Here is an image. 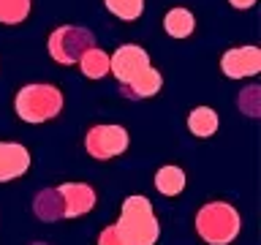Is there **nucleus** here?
I'll list each match as a JSON object with an SVG mask.
<instances>
[{
	"label": "nucleus",
	"mask_w": 261,
	"mask_h": 245,
	"mask_svg": "<svg viewBox=\"0 0 261 245\" xmlns=\"http://www.w3.org/2000/svg\"><path fill=\"white\" fill-rule=\"evenodd\" d=\"M33 210H36V215L41 220L63 218V199H60V193H57V188H46V191H41L36 196V202H33Z\"/></svg>",
	"instance_id": "ddd939ff"
},
{
	"label": "nucleus",
	"mask_w": 261,
	"mask_h": 245,
	"mask_svg": "<svg viewBox=\"0 0 261 245\" xmlns=\"http://www.w3.org/2000/svg\"><path fill=\"white\" fill-rule=\"evenodd\" d=\"M120 240L125 245H155L161 237V226L155 218L152 202L142 193H134L122 202L120 220L114 224Z\"/></svg>",
	"instance_id": "f03ea898"
},
{
	"label": "nucleus",
	"mask_w": 261,
	"mask_h": 245,
	"mask_svg": "<svg viewBox=\"0 0 261 245\" xmlns=\"http://www.w3.org/2000/svg\"><path fill=\"white\" fill-rule=\"evenodd\" d=\"M218 126H220L218 112L210 109V106H196V109H191V114H188V131L199 139L212 136L218 131Z\"/></svg>",
	"instance_id": "9d476101"
},
{
	"label": "nucleus",
	"mask_w": 261,
	"mask_h": 245,
	"mask_svg": "<svg viewBox=\"0 0 261 245\" xmlns=\"http://www.w3.org/2000/svg\"><path fill=\"white\" fill-rule=\"evenodd\" d=\"M14 109L24 122H46L60 114L63 93L55 85H24L16 93Z\"/></svg>",
	"instance_id": "20e7f679"
},
{
	"label": "nucleus",
	"mask_w": 261,
	"mask_h": 245,
	"mask_svg": "<svg viewBox=\"0 0 261 245\" xmlns=\"http://www.w3.org/2000/svg\"><path fill=\"white\" fill-rule=\"evenodd\" d=\"M63 199V218H76V215H85L95 207V191L90 185H82V183H65L57 188Z\"/></svg>",
	"instance_id": "6e6552de"
},
{
	"label": "nucleus",
	"mask_w": 261,
	"mask_h": 245,
	"mask_svg": "<svg viewBox=\"0 0 261 245\" xmlns=\"http://www.w3.org/2000/svg\"><path fill=\"white\" fill-rule=\"evenodd\" d=\"M106 11L114 14L122 22H134L144 11V0H103Z\"/></svg>",
	"instance_id": "2eb2a0df"
},
{
	"label": "nucleus",
	"mask_w": 261,
	"mask_h": 245,
	"mask_svg": "<svg viewBox=\"0 0 261 245\" xmlns=\"http://www.w3.org/2000/svg\"><path fill=\"white\" fill-rule=\"evenodd\" d=\"M163 30H166L171 38H188L196 30V19L188 8H171V11L163 16Z\"/></svg>",
	"instance_id": "9b49d317"
},
{
	"label": "nucleus",
	"mask_w": 261,
	"mask_h": 245,
	"mask_svg": "<svg viewBox=\"0 0 261 245\" xmlns=\"http://www.w3.org/2000/svg\"><path fill=\"white\" fill-rule=\"evenodd\" d=\"M240 109L248 114V117H258L261 112V87H248L245 93L240 95Z\"/></svg>",
	"instance_id": "f3484780"
},
{
	"label": "nucleus",
	"mask_w": 261,
	"mask_h": 245,
	"mask_svg": "<svg viewBox=\"0 0 261 245\" xmlns=\"http://www.w3.org/2000/svg\"><path fill=\"white\" fill-rule=\"evenodd\" d=\"M109 74L120 82V90L125 98H152L163 87V77L158 68H152L150 55L139 44H122L109 57Z\"/></svg>",
	"instance_id": "f257e3e1"
},
{
	"label": "nucleus",
	"mask_w": 261,
	"mask_h": 245,
	"mask_svg": "<svg viewBox=\"0 0 261 245\" xmlns=\"http://www.w3.org/2000/svg\"><path fill=\"white\" fill-rule=\"evenodd\" d=\"M30 169V153L24 144L0 142V183H11Z\"/></svg>",
	"instance_id": "1a4fd4ad"
},
{
	"label": "nucleus",
	"mask_w": 261,
	"mask_h": 245,
	"mask_svg": "<svg viewBox=\"0 0 261 245\" xmlns=\"http://www.w3.org/2000/svg\"><path fill=\"white\" fill-rule=\"evenodd\" d=\"M93 46H95V36L87 28H76V24H63L49 36V55L60 65L79 63V57Z\"/></svg>",
	"instance_id": "39448f33"
},
{
	"label": "nucleus",
	"mask_w": 261,
	"mask_h": 245,
	"mask_svg": "<svg viewBox=\"0 0 261 245\" xmlns=\"http://www.w3.org/2000/svg\"><path fill=\"white\" fill-rule=\"evenodd\" d=\"M98 245H125L120 240V234H117V229L109 226V229H103L101 237H98Z\"/></svg>",
	"instance_id": "a211bd4d"
},
{
	"label": "nucleus",
	"mask_w": 261,
	"mask_h": 245,
	"mask_svg": "<svg viewBox=\"0 0 261 245\" xmlns=\"http://www.w3.org/2000/svg\"><path fill=\"white\" fill-rule=\"evenodd\" d=\"M79 65H82V74H85L87 79H103L106 74H109V55H106L103 49L93 46L79 57Z\"/></svg>",
	"instance_id": "4468645a"
},
{
	"label": "nucleus",
	"mask_w": 261,
	"mask_h": 245,
	"mask_svg": "<svg viewBox=\"0 0 261 245\" xmlns=\"http://www.w3.org/2000/svg\"><path fill=\"white\" fill-rule=\"evenodd\" d=\"M33 245H44V242H33Z\"/></svg>",
	"instance_id": "aec40b11"
},
{
	"label": "nucleus",
	"mask_w": 261,
	"mask_h": 245,
	"mask_svg": "<svg viewBox=\"0 0 261 245\" xmlns=\"http://www.w3.org/2000/svg\"><path fill=\"white\" fill-rule=\"evenodd\" d=\"M228 3H231V6L237 8V11H248V8H250L253 3H256V0H228Z\"/></svg>",
	"instance_id": "6ab92c4d"
},
{
	"label": "nucleus",
	"mask_w": 261,
	"mask_h": 245,
	"mask_svg": "<svg viewBox=\"0 0 261 245\" xmlns=\"http://www.w3.org/2000/svg\"><path fill=\"white\" fill-rule=\"evenodd\" d=\"M155 188L163 196H177L185 191V172L179 166H161L155 172Z\"/></svg>",
	"instance_id": "f8f14e48"
},
{
	"label": "nucleus",
	"mask_w": 261,
	"mask_h": 245,
	"mask_svg": "<svg viewBox=\"0 0 261 245\" xmlns=\"http://www.w3.org/2000/svg\"><path fill=\"white\" fill-rule=\"evenodd\" d=\"M240 229V212L226 202H210L196 212V232L207 245H228Z\"/></svg>",
	"instance_id": "7ed1b4c3"
},
{
	"label": "nucleus",
	"mask_w": 261,
	"mask_h": 245,
	"mask_svg": "<svg viewBox=\"0 0 261 245\" xmlns=\"http://www.w3.org/2000/svg\"><path fill=\"white\" fill-rule=\"evenodd\" d=\"M30 14V0H0V22L19 24Z\"/></svg>",
	"instance_id": "dca6fc26"
},
{
	"label": "nucleus",
	"mask_w": 261,
	"mask_h": 245,
	"mask_svg": "<svg viewBox=\"0 0 261 245\" xmlns=\"http://www.w3.org/2000/svg\"><path fill=\"white\" fill-rule=\"evenodd\" d=\"M220 71L228 79H245V77H256L261 71V49L258 46H234L223 52L220 57Z\"/></svg>",
	"instance_id": "0eeeda50"
},
{
	"label": "nucleus",
	"mask_w": 261,
	"mask_h": 245,
	"mask_svg": "<svg viewBox=\"0 0 261 245\" xmlns=\"http://www.w3.org/2000/svg\"><path fill=\"white\" fill-rule=\"evenodd\" d=\"M85 147L98 161L117 158L128 150V131L122 126H93L85 136Z\"/></svg>",
	"instance_id": "423d86ee"
}]
</instances>
